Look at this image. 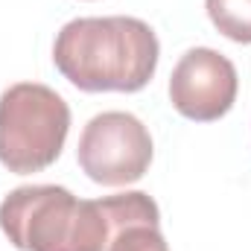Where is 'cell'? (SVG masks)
<instances>
[{
	"label": "cell",
	"instance_id": "obj_1",
	"mask_svg": "<svg viewBox=\"0 0 251 251\" xmlns=\"http://www.w3.org/2000/svg\"><path fill=\"white\" fill-rule=\"evenodd\" d=\"M158 35L140 18H73L53 44V62L79 91L134 94L149 85L158 67Z\"/></svg>",
	"mask_w": 251,
	"mask_h": 251
},
{
	"label": "cell",
	"instance_id": "obj_2",
	"mask_svg": "<svg viewBox=\"0 0 251 251\" xmlns=\"http://www.w3.org/2000/svg\"><path fill=\"white\" fill-rule=\"evenodd\" d=\"M0 231L18 251H105L108 216L97 201L59 184L15 187L0 201Z\"/></svg>",
	"mask_w": 251,
	"mask_h": 251
},
{
	"label": "cell",
	"instance_id": "obj_3",
	"mask_svg": "<svg viewBox=\"0 0 251 251\" xmlns=\"http://www.w3.org/2000/svg\"><path fill=\"white\" fill-rule=\"evenodd\" d=\"M70 108L41 82H18L0 94V164L29 176L47 170L64 149Z\"/></svg>",
	"mask_w": 251,
	"mask_h": 251
},
{
	"label": "cell",
	"instance_id": "obj_4",
	"mask_svg": "<svg viewBox=\"0 0 251 251\" xmlns=\"http://www.w3.org/2000/svg\"><path fill=\"white\" fill-rule=\"evenodd\" d=\"M152 134L128 111H102L82 128L76 158L82 173L105 187L140 181L152 164Z\"/></svg>",
	"mask_w": 251,
	"mask_h": 251
},
{
	"label": "cell",
	"instance_id": "obj_5",
	"mask_svg": "<svg viewBox=\"0 0 251 251\" xmlns=\"http://www.w3.org/2000/svg\"><path fill=\"white\" fill-rule=\"evenodd\" d=\"M237 88H240L237 67L228 56L210 47H193L173 67L170 102L181 117L196 123H210L231 111Z\"/></svg>",
	"mask_w": 251,
	"mask_h": 251
},
{
	"label": "cell",
	"instance_id": "obj_6",
	"mask_svg": "<svg viewBox=\"0 0 251 251\" xmlns=\"http://www.w3.org/2000/svg\"><path fill=\"white\" fill-rule=\"evenodd\" d=\"M108 225L111 240L105 251H170L161 234V210L152 196L131 190L120 196L100 199Z\"/></svg>",
	"mask_w": 251,
	"mask_h": 251
},
{
	"label": "cell",
	"instance_id": "obj_7",
	"mask_svg": "<svg viewBox=\"0 0 251 251\" xmlns=\"http://www.w3.org/2000/svg\"><path fill=\"white\" fill-rule=\"evenodd\" d=\"M204 9L225 38L251 44V0H204Z\"/></svg>",
	"mask_w": 251,
	"mask_h": 251
}]
</instances>
